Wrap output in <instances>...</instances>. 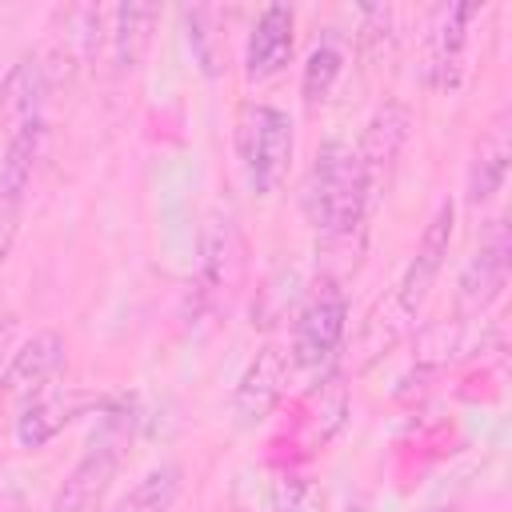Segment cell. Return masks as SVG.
Returning <instances> with one entry per match:
<instances>
[{
	"label": "cell",
	"instance_id": "26",
	"mask_svg": "<svg viewBox=\"0 0 512 512\" xmlns=\"http://www.w3.org/2000/svg\"><path fill=\"white\" fill-rule=\"evenodd\" d=\"M0 400H4V372H0Z\"/></svg>",
	"mask_w": 512,
	"mask_h": 512
},
{
	"label": "cell",
	"instance_id": "4",
	"mask_svg": "<svg viewBox=\"0 0 512 512\" xmlns=\"http://www.w3.org/2000/svg\"><path fill=\"white\" fill-rule=\"evenodd\" d=\"M344 328H348V300H344V288L336 280H320L308 300L300 304L296 320H292V348H288V360L300 368V372H320L340 340H344Z\"/></svg>",
	"mask_w": 512,
	"mask_h": 512
},
{
	"label": "cell",
	"instance_id": "19",
	"mask_svg": "<svg viewBox=\"0 0 512 512\" xmlns=\"http://www.w3.org/2000/svg\"><path fill=\"white\" fill-rule=\"evenodd\" d=\"M180 16H184V36H188V48H192L200 72H204V76H220L224 52H228V48H224V32H216L220 12L200 4V8H184Z\"/></svg>",
	"mask_w": 512,
	"mask_h": 512
},
{
	"label": "cell",
	"instance_id": "23",
	"mask_svg": "<svg viewBox=\"0 0 512 512\" xmlns=\"http://www.w3.org/2000/svg\"><path fill=\"white\" fill-rule=\"evenodd\" d=\"M276 512H324V496L308 476H280L276 480Z\"/></svg>",
	"mask_w": 512,
	"mask_h": 512
},
{
	"label": "cell",
	"instance_id": "2",
	"mask_svg": "<svg viewBox=\"0 0 512 512\" xmlns=\"http://www.w3.org/2000/svg\"><path fill=\"white\" fill-rule=\"evenodd\" d=\"M132 440V408L128 404H108L100 416V428L84 444L80 460L56 488L52 512H96L104 504V492L116 480V468L124 460V448Z\"/></svg>",
	"mask_w": 512,
	"mask_h": 512
},
{
	"label": "cell",
	"instance_id": "15",
	"mask_svg": "<svg viewBox=\"0 0 512 512\" xmlns=\"http://www.w3.org/2000/svg\"><path fill=\"white\" fill-rule=\"evenodd\" d=\"M84 408V396L72 388H44L32 400H24L20 416H16V444L24 452L44 448L48 440H56Z\"/></svg>",
	"mask_w": 512,
	"mask_h": 512
},
{
	"label": "cell",
	"instance_id": "21",
	"mask_svg": "<svg viewBox=\"0 0 512 512\" xmlns=\"http://www.w3.org/2000/svg\"><path fill=\"white\" fill-rule=\"evenodd\" d=\"M340 72H344V52H340L332 40L316 44V48L308 52L304 76H300V96H304V104H324L328 92L336 88Z\"/></svg>",
	"mask_w": 512,
	"mask_h": 512
},
{
	"label": "cell",
	"instance_id": "20",
	"mask_svg": "<svg viewBox=\"0 0 512 512\" xmlns=\"http://www.w3.org/2000/svg\"><path fill=\"white\" fill-rule=\"evenodd\" d=\"M408 320H416L400 300H396V292L388 296V300H380L376 308H372V316L364 320V328H360V352H364V364L368 360H376V356H384L400 336H404V328H408Z\"/></svg>",
	"mask_w": 512,
	"mask_h": 512
},
{
	"label": "cell",
	"instance_id": "8",
	"mask_svg": "<svg viewBox=\"0 0 512 512\" xmlns=\"http://www.w3.org/2000/svg\"><path fill=\"white\" fill-rule=\"evenodd\" d=\"M452 224H456V208H452V200H440L436 212L428 216L424 232H420V244L408 260L400 284H396V300L412 316L424 308V300H428V292H432V284L444 268V256H448V244H452Z\"/></svg>",
	"mask_w": 512,
	"mask_h": 512
},
{
	"label": "cell",
	"instance_id": "12",
	"mask_svg": "<svg viewBox=\"0 0 512 512\" xmlns=\"http://www.w3.org/2000/svg\"><path fill=\"white\" fill-rule=\"evenodd\" d=\"M48 68L36 56H24L8 68V76L0 80V124L4 132H20L32 124H44V104H48Z\"/></svg>",
	"mask_w": 512,
	"mask_h": 512
},
{
	"label": "cell",
	"instance_id": "16",
	"mask_svg": "<svg viewBox=\"0 0 512 512\" xmlns=\"http://www.w3.org/2000/svg\"><path fill=\"white\" fill-rule=\"evenodd\" d=\"M508 160H512V140H508V112H500L488 132L476 140L472 164H468V204H488L508 176Z\"/></svg>",
	"mask_w": 512,
	"mask_h": 512
},
{
	"label": "cell",
	"instance_id": "7",
	"mask_svg": "<svg viewBox=\"0 0 512 512\" xmlns=\"http://www.w3.org/2000/svg\"><path fill=\"white\" fill-rule=\"evenodd\" d=\"M480 12V4H448L436 12L428 48H424V84L432 92H452L464 72V52H468V24Z\"/></svg>",
	"mask_w": 512,
	"mask_h": 512
},
{
	"label": "cell",
	"instance_id": "11",
	"mask_svg": "<svg viewBox=\"0 0 512 512\" xmlns=\"http://www.w3.org/2000/svg\"><path fill=\"white\" fill-rule=\"evenodd\" d=\"M64 352H68V344H64L60 332H52V328L32 332V336L12 352V360H8L4 392L20 396V400H32L36 392L52 388L56 372L64 368Z\"/></svg>",
	"mask_w": 512,
	"mask_h": 512
},
{
	"label": "cell",
	"instance_id": "18",
	"mask_svg": "<svg viewBox=\"0 0 512 512\" xmlns=\"http://www.w3.org/2000/svg\"><path fill=\"white\" fill-rule=\"evenodd\" d=\"M180 464H156L152 472H144L120 500L112 512H172L176 496H180Z\"/></svg>",
	"mask_w": 512,
	"mask_h": 512
},
{
	"label": "cell",
	"instance_id": "24",
	"mask_svg": "<svg viewBox=\"0 0 512 512\" xmlns=\"http://www.w3.org/2000/svg\"><path fill=\"white\" fill-rule=\"evenodd\" d=\"M16 228H20V204L0 196V268L8 264L12 256V244H16Z\"/></svg>",
	"mask_w": 512,
	"mask_h": 512
},
{
	"label": "cell",
	"instance_id": "5",
	"mask_svg": "<svg viewBox=\"0 0 512 512\" xmlns=\"http://www.w3.org/2000/svg\"><path fill=\"white\" fill-rule=\"evenodd\" d=\"M508 264H512V240H508V224L504 220H492L488 232L480 236L476 252L468 256L464 272H460V284H456V308L460 316H480L488 312L504 284H508Z\"/></svg>",
	"mask_w": 512,
	"mask_h": 512
},
{
	"label": "cell",
	"instance_id": "10",
	"mask_svg": "<svg viewBox=\"0 0 512 512\" xmlns=\"http://www.w3.org/2000/svg\"><path fill=\"white\" fill-rule=\"evenodd\" d=\"M408 128H412V112L400 104V100H384L368 124H364V136H360V148H356V164L364 172V184L368 192L376 196L380 180L392 172L404 140H408Z\"/></svg>",
	"mask_w": 512,
	"mask_h": 512
},
{
	"label": "cell",
	"instance_id": "3",
	"mask_svg": "<svg viewBox=\"0 0 512 512\" xmlns=\"http://www.w3.org/2000/svg\"><path fill=\"white\" fill-rule=\"evenodd\" d=\"M236 156L256 196L276 192L292 164V116L272 104H244L236 116Z\"/></svg>",
	"mask_w": 512,
	"mask_h": 512
},
{
	"label": "cell",
	"instance_id": "1",
	"mask_svg": "<svg viewBox=\"0 0 512 512\" xmlns=\"http://www.w3.org/2000/svg\"><path fill=\"white\" fill-rule=\"evenodd\" d=\"M368 184L356 164V152L344 140L320 144L304 184H300V212L324 236H348L368 212Z\"/></svg>",
	"mask_w": 512,
	"mask_h": 512
},
{
	"label": "cell",
	"instance_id": "17",
	"mask_svg": "<svg viewBox=\"0 0 512 512\" xmlns=\"http://www.w3.org/2000/svg\"><path fill=\"white\" fill-rule=\"evenodd\" d=\"M44 144H48V124H32V128H20L8 136L4 156H0V196L24 204V192L32 188Z\"/></svg>",
	"mask_w": 512,
	"mask_h": 512
},
{
	"label": "cell",
	"instance_id": "25",
	"mask_svg": "<svg viewBox=\"0 0 512 512\" xmlns=\"http://www.w3.org/2000/svg\"><path fill=\"white\" fill-rule=\"evenodd\" d=\"M424 512H456L452 504H432V508H424Z\"/></svg>",
	"mask_w": 512,
	"mask_h": 512
},
{
	"label": "cell",
	"instance_id": "13",
	"mask_svg": "<svg viewBox=\"0 0 512 512\" xmlns=\"http://www.w3.org/2000/svg\"><path fill=\"white\" fill-rule=\"evenodd\" d=\"M292 48H296V16L292 8L284 4H268L252 32H248V44H244V72L252 80H268L276 76L280 68H288L292 60Z\"/></svg>",
	"mask_w": 512,
	"mask_h": 512
},
{
	"label": "cell",
	"instance_id": "14",
	"mask_svg": "<svg viewBox=\"0 0 512 512\" xmlns=\"http://www.w3.org/2000/svg\"><path fill=\"white\" fill-rule=\"evenodd\" d=\"M156 4H144V0H124L116 8L104 12L108 28H104V52H108V64L112 72H132L148 44H152V28H156Z\"/></svg>",
	"mask_w": 512,
	"mask_h": 512
},
{
	"label": "cell",
	"instance_id": "6",
	"mask_svg": "<svg viewBox=\"0 0 512 512\" xmlns=\"http://www.w3.org/2000/svg\"><path fill=\"white\" fill-rule=\"evenodd\" d=\"M244 276V240L232 224V216L212 212L200 232V300L220 308L240 288Z\"/></svg>",
	"mask_w": 512,
	"mask_h": 512
},
{
	"label": "cell",
	"instance_id": "9",
	"mask_svg": "<svg viewBox=\"0 0 512 512\" xmlns=\"http://www.w3.org/2000/svg\"><path fill=\"white\" fill-rule=\"evenodd\" d=\"M284 384H288V356L276 344H264L252 356V364L244 368V376H240V384L232 392V416H236V424L256 428L260 420H268L272 408L284 396Z\"/></svg>",
	"mask_w": 512,
	"mask_h": 512
},
{
	"label": "cell",
	"instance_id": "22",
	"mask_svg": "<svg viewBox=\"0 0 512 512\" xmlns=\"http://www.w3.org/2000/svg\"><path fill=\"white\" fill-rule=\"evenodd\" d=\"M344 416H348V392H344V384L332 376V380L320 384V404H316V412H312V440H316V444H328V440L344 428Z\"/></svg>",
	"mask_w": 512,
	"mask_h": 512
}]
</instances>
